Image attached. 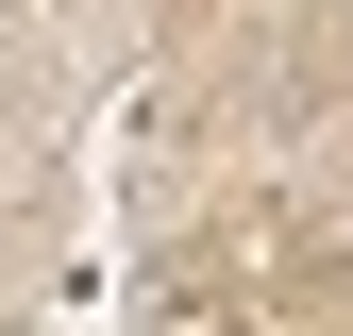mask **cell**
Here are the masks:
<instances>
[{"mask_svg": "<svg viewBox=\"0 0 353 336\" xmlns=\"http://www.w3.org/2000/svg\"><path fill=\"white\" fill-rule=\"evenodd\" d=\"M135 336H252V269H152Z\"/></svg>", "mask_w": 353, "mask_h": 336, "instance_id": "cell-1", "label": "cell"}]
</instances>
